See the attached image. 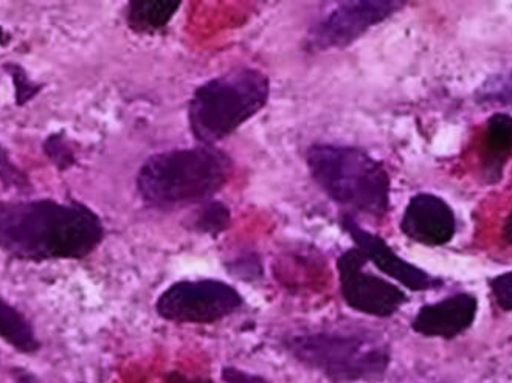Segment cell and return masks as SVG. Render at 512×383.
<instances>
[{"mask_svg":"<svg viewBox=\"0 0 512 383\" xmlns=\"http://www.w3.org/2000/svg\"><path fill=\"white\" fill-rule=\"evenodd\" d=\"M512 151V118L506 114H494L489 118L485 137L486 176L500 180L503 166Z\"/></svg>","mask_w":512,"mask_h":383,"instance_id":"12","label":"cell"},{"mask_svg":"<svg viewBox=\"0 0 512 383\" xmlns=\"http://www.w3.org/2000/svg\"><path fill=\"white\" fill-rule=\"evenodd\" d=\"M477 308V298L472 295H454L440 303L429 304L419 309L412 328L426 337L454 339L471 328L477 315Z\"/></svg>","mask_w":512,"mask_h":383,"instance_id":"11","label":"cell"},{"mask_svg":"<svg viewBox=\"0 0 512 383\" xmlns=\"http://www.w3.org/2000/svg\"><path fill=\"white\" fill-rule=\"evenodd\" d=\"M232 170V159L216 146L159 152L140 166L137 191L154 208L204 204L225 187Z\"/></svg>","mask_w":512,"mask_h":383,"instance_id":"2","label":"cell"},{"mask_svg":"<svg viewBox=\"0 0 512 383\" xmlns=\"http://www.w3.org/2000/svg\"><path fill=\"white\" fill-rule=\"evenodd\" d=\"M180 5V0H132L126 8V22L137 33L157 32L170 24Z\"/></svg>","mask_w":512,"mask_h":383,"instance_id":"13","label":"cell"},{"mask_svg":"<svg viewBox=\"0 0 512 383\" xmlns=\"http://www.w3.org/2000/svg\"><path fill=\"white\" fill-rule=\"evenodd\" d=\"M104 238L100 216L81 202H0V249L22 261L81 259Z\"/></svg>","mask_w":512,"mask_h":383,"instance_id":"1","label":"cell"},{"mask_svg":"<svg viewBox=\"0 0 512 383\" xmlns=\"http://www.w3.org/2000/svg\"><path fill=\"white\" fill-rule=\"evenodd\" d=\"M244 304L238 290L219 280L179 281L156 303L163 320L184 325H212L235 314Z\"/></svg>","mask_w":512,"mask_h":383,"instance_id":"6","label":"cell"},{"mask_svg":"<svg viewBox=\"0 0 512 383\" xmlns=\"http://www.w3.org/2000/svg\"><path fill=\"white\" fill-rule=\"evenodd\" d=\"M44 151L47 157L58 166L59 170H67L75 163L72 148H70L69 143L66 142V137L61 132L50 135L49 139L45 140Z\"/></svg>","mask_w":512,"mask_h":383,"instance_id":"19","label":"cell"},{"mask_svg":"<svg viewBox=\"0 0 512 383\" xmlns=\"http://www.w3.org/2000/svg\"><path fill=\"white\" fill-rule=\"evenodd\" d=\"M367 263V258L357 249L346 250L337 259L343 300L360 314L391 317L407 303V295L390 281L367 272Z\"/></svg>","mask_w":512,"mask_h":383,"instance_id":"8","label":"cell"},{"mask_svg":"<svg viewBox=\"0 0 512 383\" xmlns=\"http://www.w3.org/2000/svg\"><path fill=\"white\" fill-rule=\"evenodd\" d=\"M222 379H224L225 383H269V380L264 379V377L239 370V368H235V366H227V368H224V371H222Z\"/></svg>","mask_w":512,"mask_h":383,"instance_id":"21","label":"cell"},{"mask_svg":"<svg viewBox=\"0 0 512 383\" xmlns=\"http://www.w3.org/2000/svg\"><path fill=\"white\" fill-rule=\"evenodd\" d=\"M340 225L356 244V249L367 258V261L378 267L382 273L399 281L402 286L413 292L429 290L432 287L440 286L441 281L430 277L429 273L407 263L401 256L396 255L395 250L381 238L360 227L359 222L353 218V214L345 213L340 218Z\"/></svg>","mask_w":512,"mask_h":383,"instance_id":"9","label":"cell"},{"mask_svg":"<svg viewBox=\"0 0 512 383\" xmlns=\"http://www.w3.org/2000/svg\"><path fill=\"white\" fill-rule=\"evenodd\" d=\"M503 239H505L508 244H512V211L508 219H506L505 227H503Z\"/></svg>","mask_w":512,"mask_h":383,"instance_id":"24","label":"cell"},{"mask_svg":"<svg viewBox=\"0 0 512 383\" xmlns=\"http://www.w3.org/2000/svg\"><path fill=\"white\" fill-rule=\"evenodd\" d=\"M0 339L16 351L32 356L41 349L32 321L28 320L18 308L0 297Z\"/></svg>","mask_w":512,"mask_h":383,"instance_id":"14","label":"cell"},{"mask_svg":"<svg viewBox=\"0 0 512 383\" xmlns=\"http://www.w3.org/2000/svg\"><path fill=\"white\" fill-rule=\"evenodd\" d=\"M5 70L10 73L11 80H13L18 106H24V104L32 101L41 92L42 84L30 80L24 67L19 66V64L10 63L5 64Z\"/></svg>","mask_w":512,"mask_h":383,"instance_id":"16","label":"cell"},{"mask_svg":"<svg viewBox=\"0 0 512 383\" xmlns=\"http://www.w3.org/2000/svg\"><path fill=\"white\" fill-rule=\"evenodd\" d=\"M405 2L396 0H351L340 2L328 16L311 28L308 49L311 52L345 49L374 25L401 10Z\"/></svg>","mask_w":512,"mask_h":383,"instance_id":"7","label":"cell"},{"mask_svg":"<svg viewBox=\"0 0 512 383\" xmlns=\"http://www.w3.org/2000/svg\"><path fill=\"white\" fill-rule=\"evenodd\" d=\"M167 383H213L210 379H198V377H187L180 373H171L167 376Z\"/></svg>","mask_w":512,"mask_h":383,"instance_id":"23","label":"cell"},{"mask_svg":"<svg viewBox=\"0 0 512 383\" xmlns=\"http://www.w3.org/2000/svg\"><path fill=\"white\" fill-rule=\"evenodd\" d=\"M306 165L323 193L342 207L373 218L390 208V176L384 165L354 146L312 145Z\"/></svg>","mask_w":512,"mask_h":383,"instance_id":"4","label":"cell"},{"mask_svg":"<svg viewBox=\"0 0 512 383\" xmlns=\"http://www.w3.org/2000/svg\"><path fill=\"white\" fill-rule=\"evenodd\" d=\"M284 348L311 370L339 383L379 379L390 363V349L370 332L320 331L291 335Z\"/></svg>","mask_w":512,"mask_h":383,"instance_id":"5","label":"cell"},{"mask_svg":"<svg viewBox=\"0 0 512 383\" xmlns=\"http://www.w3.org/2000/svg\"><path fill=\"white\" fill-rule=\"evenodd\" d=\"M232 221L229 207L222 202L207 201L199 208L198 213L194 214L190 228L194 232L204 233V235L218 236L225 232Z\"/></svg>","mask_w":512,"mask_h":383,"instance_id":"15","label":"cell"},{"mask_svg":"<svg viewBox=\"0 0 512 383\" xmlns=\"http://www.w3.org/2000/svg\"><path fill=\"white\" fill-rule=\"evenodd\" d=\"M0 182L4 183L5 188H14V190L24 191L30 188L27 174L11 162L10 154L2 145H0Z\"/></svg>","mask_w":512,"mask_h":383,"instance_id":"18","label":"cell"},{"mask_svg":"<svg viewBox=\"0 0 512 383\" xmlns=\"http://www.w3.org/2000/svg\"><path fill=\"white\" fill-rule=\"evenodd\" d=\"M401 230L410 241L438 247L452 241L457 232L454 210L435 194H416L402 216Z\"/></svg>","mask_w":512,"mask_h":383,"instance_id":"10","label":"cell"},{"mask_svg":"<svg viewBox=\"0 0 512 383\" xmlns=\"http://www.w3.org/2000/svg\"><path fill=\"white\" fill-rule=\"evenodd\" d=\"M492 294L503 311H512V272L503 273L491 281Z\"/></svg>","mask_w":512,"mask_h":383,"instance_id":"20","label":"cell"},{"mask_svg":"<svg viewBox=\"0 0 512 383\" xmlns=\"http://www.w3.org/2000/svg\"><path fill=\"white\" fill-rule=\"evenodd\" d=\"M11 377H13V383H39L38 377L32 371L25 370L21 366L11 368Z\"/></svg>","mask_w":512,"mask_h":383,"instance_id":"22","label":"cell"},{"mask_svg":"<svg viewBox=\"0 0 512 383\" xmlns=\"http://www.w3.org/2000/svg\"><path fill=\"white\" fill-rule=\"evenodd\" d=\"M8 39H10V36L7 35V32H5L4 28L0 27V44H4V42H7Z\"/></svg>","mask_w":512,"mask_h":383,"instance_id":"25","label":"cell"},{"mask_svg":"<svg viewBox=\"0 0 512 383\" xmlns=\"http://www.w3.org/2000/svg\"><path fill=\"white\" fill-rule=\"evenodd\" d=\"M478 100L488 103L512 104V72L485 83L478 90Z\"/></svg>","mask_w":512,"mask_h":383,"instance_id":"17","label":"cell"},{"mask_svg":"<svg viewBox=\"0 0 512 383\" xmlns=\"http://www.w3.org/2000/svg\"><path fill=\"white\" fill-rule=\"evenodd\" d=\"M269 78L252 67L222 73L194 90L188 125L201 145L215 146L260 114L269 100Z\"/></svg>","mask_w":512,"mask_h":383,"instance_id":"3","label":"cell"}]
</instances>
